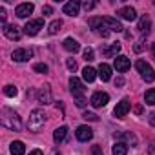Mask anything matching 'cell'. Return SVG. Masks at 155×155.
<instances>
[{
  "mask_svg": "<svg viewBox=\"0 0 155 155\" xmlns=\"http://www.w3.org/2000/svg\"><path fill=\"white\" fill-rule=\"evenodd\" d=\"M33 9H35V6H33V4H29V2H26V4H20V6H17V9H15V15H17L18 18H28V17L33 13Z\"/></svg>",
  "mask_w": 155,
  "mask_h": 155,
  "instance_id": "8fae6325",
  "label": "cell"
},
{
  "mask_svg": "<svg viewBox=\"0 0 155 155\" xmlns=\"http://www.w3.org/2000/svg\"><path fill=\"white\" fill-rule=\"evenodd\" d=\"M102 24L110 29V31H117V33H120L124 28H122V24L117 20V18H111V17H102Z\"/></svg>",
  "mask_w": 155,
  "mask_h": 155,
  "instance_id": "5bb4252c",
  "label": "cell"
},
{
  "mask_svg": "<svg viewBox=\"0 0 155 155\" xmlns=\"http://www.w3.org/2000/svg\"><path fill=\"white\" fill-rule=\"evenodd\" d=\"M75 135H77V139H79L81 142H88L93 137V130L90 126H79L77 131H75Z\"/></svg>",
  "mask_w": 155,
  "mask_h": 155,
  "instance_id": "9c48e42d",
  "label": "cell"
},
{
  "mask_svg": "<svg viewBox=\"0 0 155 155\" xmlns=\"http://www.w3.org/2000/svg\"><path fill=\"white\" fill-rule=\"evenodd\" d=\"M115 139L120 140V142H126V144L137 146V137H135L131 131H115Z\"/></svg>",
  "mask_w": 155,
  "mask_h": 155,
  "instance_id": "30bf717a",
  "label": "cell"
},
{
  "mask_svg": "<svg viewBox=\"0 0 155 155\" xmlns=\"http://www.w3.org/2000/svg\"><path fill=\"white\" fill-rule=\"evenodd\" d=\"M115 69L119 71V73H124V71H128L130 69V58L128 57H124V55H119V57H115Z\"/></svg>",
  "mask_w": 155,
  "mask_h": 155,
  "instance_id": "9a60e30c",
  "label": "cell"
},
{
  "mask_svg": "<svg viewBox=\"0 0 155 155\" xmlns=\"http://www.w3.org/2000/svg\"><path fill=\"white\" fill-rule=\"evenodd\" d=\"M115 86H124V79H122V77H117V81H115Z\"/></svg>",
  "mask_w": 155,
  "mask_h": 155,
  "instance_id": "8d00e7d4",
  "label": "cell"
},
{
  "mask_svg": "<svg viewBox=\"0 0 155 155\" xmlns=\"http://www.w3.org/2000/svg\"><path fill=\"white\" fill-rule=\"evenodd\" d=\"M69 90H71L73 97L82 99V95H84V84H82L81 79H77V77H71V79H69Z\"/></svg>",
  "mask_w": 155,
  "mask_h": 155,
  "instance_id": "5b68a950",
  "label": "cell"
},
{
  "mask_svg": "<svg viewBox=\"0 0 155 155\" xmlns=\"http://www.w3.org/2000/svg\"><path fill=\"white\" fill-rule=\"evenodd\" d=\"M144 102L148 106H155V90H148L144 93Z\"/></svg>",
  "mask_w": 155,
  "mask_h": 155,
  "instance_id": "4316f807",
  "label": "cell"
},
{
  "mask_svg": "<svg viewBox=\"0 0 155 155\" xmlns=\"http://www.w3.org/2000/svg\"><path fill=\"white\" fill-rule=\"evenodd\" d=\"M4 35L9 38V40H20L22 33H20V28L13 26V24H6L4 26Z\"/></svg>",
  "mask_w": 155,
  "mask_h": 155,
  "instance_id": "7c38bea8",
  "label": "cell"
},
{
  "mask_svg": "<svg viewBox=\"0 0 155 155\" xmlns=\"http://www.w3.org/2000/svg\"><path fill=\"white\" fill-rule=\"evenodd\" d=\"M130 108H131L130 101H128V99H122V101H120V102L115 106V110H113V115H115L117 119H122V117H126V115H128Z\"/></svg>",
  "mask_w": 155,
  "mask_h": 155,
  "instance_id": "ba28073f",
  "label": "cell"
},
{
  "mask_svg": "<svg viewBox=\"0 0 155 155\" xmlns=\"http://www.w3.org/2000/svg\"><path fill=\"white\" fill-rule=\"evenodd\" d=\"M84 104H86L84 99H77V106H79V108H84Z\"/></svg>",
  "mask_w": 155,
  "mask_h": 155,
  "instance_id": "74e56055",
  "label": "cell"
},
{
  "mask_svg": "<svg viewBox=\"0 0 155 155\" xmlns=\"http://www.w3.org/2000/svg\"><path fill=\"white\" fill-rule=\"evenodd\" d=\"M62 46H64V49L69 51V53H77V51L81 49V44L77 42L75 38H66V40L62 42Z\"/></svg>",
  "mask_w": 155,
  "mask_h": 155,
  "instance_id": "ac0fdd59",
  "label": "cell"
},
{
  "mask_svg": "<svg viewBox=\"0 0 155 155\" xmlns=\"http://www.w3.org/2000/svg\"><path fill=\"white\" fill-rule=\"evenodd\" d=\"M148 153H150V155H155V144H151V146L148 148Z\"/></svg>",
  "mask_w": 155,
  "mask_h": 155,
  "instance_id": "f35d334b",
  "label": "cell"
},
{
  "mask_svg": "<svg viewBox=\"0 0 155 155\" xmlns=\"http://www.w3.org/2000/svg\"><path fill=\"white\" fill-rule=\"evenodd\" d=\"M79 9H81V4L75 2V0H71V2L64 4V13L69 15V17H77V15H79Z\"/></svg>",
  "mask_w": 155,
  "mask_h": 155,
  "instance_id": "e0dca14e",
  "label": "cell"
},
{
  "mask_svg": "<svg viewBox=\"0 0 155 155\" xmlns=\"http://www.w3.org/2000/svg\"><path fill=\"white\" fill-rule=\"evenodd\" d=\"M91 106L93 108H104L108 102H110V95L106 93V91H95L93 95H91Z\"/></svg>",
  "mask_w": 155,
  "mask_h": 155,
  "instance_id": "277c9868",
  "label": "cell"
},
{
  "mask_svg": "<svg viewBox=\"0 0 155 155\" xmlns=\"http://www.w3.org/2000/svg\"><path fill=\"white\" fill-rule=\"evenodd\" d=\"M44 124H46V113L42 110H33L28 119V130L33 133H38L44 128Z\"/></svg>",
  "mask_w": 155,
  "mask_h": 155,
  "instance_id": "7a4b0ae2",
  "label": "cell"
},
{
  "mask_svg": "<svg viewBox=\"0 0 155 155\" xmlns=\"http://www.w3.org/2000/svg\"><path fill=\"white\" fill-rule=\"evenodd\" d=\"M44 28V20L42 18H35V20H29L28 24H26V35H29V37H35L40 29Z\"/></svg>",
  "mask_w": 155,
  "mask_h": 155,
  "instance_id": "52a82bcc",
  "label": "cell"
},
{
  "mask_svg": "<svg viewBox=\"0 0 155 155\" xmlns=\"http://www.w3.org/2000/svg\"><path fill=\"white\" fill-rule=\"evenodd\" d=\"M84 60H88V62L95 60V51H93L91 48H86V49H84Z\"/></svg>",
  "mask_w": 155,
  "mask_h": 155,
  "instance_id": "f1b7e54d",
  "label": "cell"
},
{
  "mask_svg": "<svg viewBox=\"0 0 155 155\" xmlns=\"http://www.w3.org/2000/svg\"><path fill=\"white\" fill-rule=\"evenodd\" d=\"M135 68H137V71L140 73L142 81H146V82H153V81H155V71H153V68H151L146 60H137V62H135Z\"/></svg>",
  "mask_w": 155,
  "mask_h": 155,
  "instance_id": "3957f363",
  "label": "cell"
},
{
  "mask_svg": "<svg viewBox=\"0 0 155 155\" xmlns=\"http://www.w3.org/2000/svg\"><path fill=\"white\" fill-rule=\"evenodd\" d=\"M9 151H11L13 155H24V153H26V146H24V142H20V140H13L11 146H9Z\"/></svg>",
  "mask_w": 155,
  "mask_h": 155,
  "instance_id": "ffe728a7",
  "label": "cell"
},
{
  "mask_svg": "<svg viewBox=\"0 0 155 155\" xmlns=\"http://www.w3.org/2000/svg\"><path fill=\"white\" fill-rule=\"evenodd\" d=\"M117 15L120 17V18H124V20H135L137 18V11L131 8V6H124V8H120L119 11H117Z\"/></svg>",
  "mask_w": 155,
  "mask_h": 155,
  "instance_id": "2e32d148",
  "label": "cell"
},
{
  "mask_svg": "<svg viewBox=\"0 0 155 155\" xmlns=\"http://www.w3.org/2000/svg\"><path fill=\"white\" fill-rule=\"evenodd\" d=\"M66 66H68L69 71H75V69H77V62H75L73 58H68V60H66Z\"/></svg>",
  "mask_w": 155,
  "mask_h": 155,
  "instance_id": "1f68e13d",
  "label": "cell"
},
{
  "mask_svg": "<svg viewBox=\"0 0 155 155\" xmlns=\"http://www.w3.org/2000/svg\"><path fill=\"white\" fill-rule=\"evenodd\" d=\"M82 8H84L86 11H91V9L95 8V2H84V4H82Z\"/></svg>",
  "mask_w": 155,
  "mask_h": 155,
  "instance_id": "836d02e7",
  "label": "cell"
},
{
  "mask_svg": "<svg viewBox=\"0 0 155 155\" xmlns=\"http://www.w3.org/2000/svg\"><path fill=\"white\" fill-rule=\"evenodd\" d=\"M99 77H101L104 82H108V81L111 79V66H108V64H101V66H99Z\"/></svg>",
  "mask_w": 155,
  "mask_h": 155,
  "instance_id": "d6986e66",
  "label": "cell"
},
{
  "mask_svg": "<svg viewBox=\"0 0 155 155\" xmlns=\"http://www.w3.org/2000/svg\"><path fill=\"white\" fill-rule=\"evenodd\" d=\"M33 69H35L37 73H48V66H46V64H42V62L35 64V66H33Z\"/></svg>",
  "mask_w": 155,
  "mask_h": 155,
  "instance_id": "f546056e",
  "label": "cell"
},
{
  "mask_svg": "<svg viewBox=\"0 0 155 155\" xmlns=\"http://www.w3.org/2000/svg\"><path fill=\"white\" fill-rule=\"evenodd\" d=\"M66 137H68V126H60V128H57L55 133H53V139H55L57 144H60Z\"/></svg>",
  "mask_w": 155,
  "mask_h": 155,
  "instance_id": "44dd1931",
  "label": "cell"
},
{
  "mask_svg": "<svg viewBox=\"0 0 155 155\" xmlns=\"http://www.w3.org/2000/svg\"><path fill=\"white\" fill-rule=\"evenodd\" d=\"M42 13H44V15H51V13H53V9H51L49 6H44V8H42Z\"/></svg>",
  "mask_w": 155,
  "mask_h": 155,
  "instance_id": "d590c367",
  "label": "cell"
},
{
  "mask_svg": "<svg viewBox=\"0 0 155 155\" xmlns=\"http://www.w3.org/2000/svg\"><path fill=\"white\" fill-rule=\"evenodd\" d=\"M150 28H151V20H150V17H146V15L140 17V20H139V28H137V29H139L140 33H148Z\"/></svg>",
  "mask_w": 155,
  "mask_h": 155,
  "instance_id": "cb8c5ba5",
  "label": "cell"
},
{
  "mask_svg": "<svg viewBox=\"0 0 155 155\" xmlns=\"http://www.w3.org/2000/svg\"><path fill=\"white\" fill-rule=\"evenodd\" d=\"M37 99H38V102H40V104H49V102H53L51 90H49V86H48V84H46V86H42V88L38 90Z\"/></svg>",
  "mask_w": 155,
  "mask_h": 155,
  "instance_id": "4fadbf2b",
  "label": "cell"
},
{
  "mask_svg": "<svg viewBox=\"0 0 155 155\" xmlns=\"http://www.w3.org/2000/svg\"><path fill=\"white\" fill-rule=\"evenodd\" d=\"M151 51H153V57H155V44H153V48H151Z\"/></svg>",
  "mask_w": 155,
  "mask_h": 155,
  "instance_id": "ee69618b",
  "label": "cell"
},
{
  "mask_svg": "<svg viewBox=\"0 0 155 155\" xmlns=\"http://www.w3.org/2000/svg\"><path fill=\"white\" fill-rule=\"evenodd\" d=\"M82 79H84L86 82H93V81L97 79V71H95L93 68H88V66H86V68L82 69Z\"/></svg>",
  "mask_w": 155,
  "mask_h": 155,
  "instance_id": "603a6c76",
  "label": "cell"
},
{
  "mask_svg": "<svg viewBox=\"0 0 155 155\" xmlns=\"http://www.w3.org/2000/svg\"><path fill=\"white\" fill-rule=\"evenodd\" d=\"M0 20H2V24L6 26V9L4 8H0Z\"/></svg>",
  "mask_w": 155,
  "mask_h": 155,
  "instance_id": "e575fe53",
  "label": "cell"
},
{
  "mask_svg": "<svg viewBox=\"0 0 155 155\" xmlns=\"http://www.w3.org/2000/svg\"><path fill=\"white\" fill-rule=\"evenodd\" d=\"M31 57H33V51L29 48H18V49H15L11 53V58L15 62H28Z\"/></svg>",
  "mask_w": 155,
  "mask_h": 155,
  "instance_id": "8992f818",
  "label": "cell"
},
{
  "mask_svg": "<svg viewBox=\"0 0 155 155\" xmlns=\"http://www.w3.org/2000/svg\"><path fill=\"white\" fill-rule=\"evenodd\" d=\"M82 117H84L86 120H91V122H97V120H99V117H97L95 113H91V111H84Z\"/></svg>",
  "mask_w": 155,
  "mask_h": 155,
  "instance_id": "4dcf8cb0",
  "label": "cell"
},
{
  "mask_svg": "<svg viewBox=\"0 0 155 155\" xmlns=\"http://www.w3.org/2000/svg\"><path fill=\"white\" fill-rule=\"evenodd\" d=\"M153 4H155V2H153Z\"/></svg>",
  "mask_w": 155,
  "mask_h": 155,
  "instance_id": "f6af8a7d",
  "label": "cell"
},
{
  "mask_svg": "<svg viewBox=\"0 0 155 155\" xmlns=\"http://www.w3.org/2000/svg\"><path fill=\"white\" fill-rule=\"evenodd\" d=\"M150 124H153V126H155V111L150 115Z\"/></svg>",
  "mask_w": 155,
  "mask_h": 155,
  "instance_id": "60d3db41",
  "label": "cell"
},
{
  "mask_svg": "<svg viewBox=\"0 0 155 155\" xmlns=\"http://www.w3.org/2000/svg\"><path fill=\"white\" fill-rule=\"evenodd\" d=\"M119 51H120V44L117 42V44H111V46L104 48V49H102V55H104V57H117Z\"/></svg>",
  "mask_w": 155,
  "mask_h": 155,
  "instance_id": "d4e9b609",
  "label": "cell"
},
{
  "mask_svg": "<svg viewBox=\"0 0 155 155\" xmlns=\"http://www.w3.org/2000/svg\"><path fill=\"white\" fill-rule=\"evenodd\" d=\"M60 28H62V20H53V22L48 26V31H49V35H57V33L60 31Z\"/></svg>",
  "mask_w": 155,
  "mask_h": 155,
  "instance_id": "484cf974",
  "label": "cell"
},
{
  "mask_svg": "<svg viewBox=\"0 0 155 155\" xmlns=\"http://www.w3.org/2000/svg\"><path fill=\"white\" fill-rule=\"evenodd\" d=\"M135 113H142V106H137L135 108Z\"/></svg>",
  "mask_w": 155,
  "mask_h": 155,
  "instance_id": "7bdbcfd3",
  "label": "cell"
},
{
  "mask_svg": "<svg viewBox=\"0 0 155 155\" xmlns=\"http://www.w3.org/2000/svg\"><path fill=\"white\" fill-rule=\"evenodd\" d=\"M111 153H113V155H126V153H128V144L117 140V142L113 144V148H111Z\"/></svg>",
  "mask_w": 155,
  "mask_h": 155,
  "instance_id": "7402d4cb",
  "label": "cell"
},
{
  "mask_svg": "<svg viewBox=\"0 0 155 155\" xmlns=\"http://www.w3.org/2000/svg\"><path fill=\"white\" fill-rule=\"evenodd\" d=\"M17 93H18V90H17L15 86H11V84L4 86V95H8V97H17Z\"/></svg>",
  "mask_w": 155,
  "mask_h": 155,
  "instance_id": "83f0119b",
  "label": "cell"
},
{
  "mask_svg": "<svg viewBox=\"0 0 155 155\" xmlns=\"http://www.w3.org/2000/svg\"><path fill=\"white\" fill-rule=\"evenodd\" d=\"M0 122L4 128L11 130V131H20L22 130V120L18 117V113L11 108H2L0 110Z\"/></svg>",
  "mask_w": 155,
  "mask_h": 155,
  "instance_id": "6da1fadb",
  "label": "cell"
},
{
  "mask_svg": "<svg viewBox=\"0 0 155 155\" xmlns=\"http://www.w3.org/2000/svg\"><path fill=\"white\" fill-rule=\"evenodd\" d=\"M29 155H44V153H42V151H40V150H33V151H31V153H29Z\"/></svg>",
  "mask_w": 155,
  "mask_h": 155,
  "instance_id": "b9f144b4",
  "label": "cell"
},
{
  "mask_svg": "<svg viewBox=\"0 0 155 155\" xmlns=\"http://www.w3.org/2000/svg\"><path fill=\"white\" fill-rule=\"evenodd\" d=\"M97 31H99V33H101V35H102V37H104V38H106V37H108V35H110V29H108V28H106V26H104V24H102V26H101V28H99V29H97Z\"/></svg>",
  "mask_w": 155,
  "mask_h": 155,
  "instance_id": "d6a6232c",
  "label": "cell"
},
{
  "mask_svg": "<svg viewBox=\"0 0 155 155\" xmlns=\"http://www.w3.org/2000/svg\"><path fill=\"white\" fill-rule=\"evenodd\" d=\"M93 155H101V148L99 146H93Z\"/></svg>",
  "mask_w": 155,
  "mask_h": 155,
  "instance_id": "ab89813d",
  "label": "cell"
}]
</instances>
